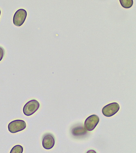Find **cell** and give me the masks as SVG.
Returning <instances> with one entry per match:
<instances>
[{
    "mask_svg": "<svg viewBox=\"0 0 136 153\" xmlns=\"http://www.w3.org/2000/svg\"><path fill=\"white\" fill-rule=\"evenodd\" d=\"M86 153H97V152L94 151V150H92V149H91V150H89Z\"/></svg>",
    "mask_w": 136,
    "mask_h": 153,
    "instance_id": "11",
    "label": "cell"
},
{
    "mask_svg": "<svg viewBox=\"0 0 136 153\" xmlns=\"http://www.w3.org/2000/svg\"><path fill=\"white\" fill-rule=\"evenodd\" d=\"M120 105L117 102H114L104 106L102 110L103 115L107 117L114 116L119 111Z\"/></svg>",
    "mask_w": 136,
    "mask_h": 153,
    "instance_id": "3",
    "label": "cell"
},
{
    "mask_svg": "<svg viewBox=\"0 0 136 153\" xmlns=\"http://www.w3.org/2000/svg\"><path fill=\"white\" fill-rule=\"evenodd\" d=\"M26 127V123L24 120H16L9 123L8 125V129L11 133L14 134L24 130Z\"/></svg>",
    "mask_w": 136,
    "mask_h": 153,
    "instance_id": "2",
    "label": "cell"
},
{
    "mask_svg": "<svg viewBox=\"0 0 136 153\" xmlns=\"http://www.w3.org/2000/svg\"><path fill=\"white\" fill-rule=\"evenodd\" d=\"M23 147L19 145H16L11 149L10 153H23Z\"/></svg>",
    "mask_w": 136,
    "mask_h": 153,
    "instance_id": "9",
    "label": "cell"
},
{
    "mask_svg": "<svg viewBox=\"0 0 136 153\" xmlns=\"http://www.w3.org/2000/svg\"><path fill=\"white\" fill-rule=\"evenodd\" d=\"M119 1L121 6L126 9L130 8L133 5V0H120Z\"/></svg>",
    "mask_w": 136,
    "mask_h": 153,
    "instance_id": "8",
    "label": "cell"
},
{
    "mask_svg": "<svg viewBox=\"0 0 136 153\" xmlns=\"http://www.w3.org/2000/svg\"><path fill=\"white\" fill-rule=\"evenodd\" d=\"M40 108V103L38 100L33 99L30 100L23 107V114L25 116H30L35 113Z\"/></svg>",
    "mask_w": 136,
    "mask_h": 153,
    "instance_id": "1",
    "label": "cell"
},
{
    "mask_svg": "<svg viewBox=\"0 0 136 153\" xmlns=\"http://www.w3.org/2000/svg\"><path fill=\"white\" fill-rule=\"evenodd\" d=\"M100 122V118L97 115L89 116L84 122V128L87 131H90L94 130Z\"/></svg>",
    "mask_w": 136,
    "mask_h": 153,
    "instance_id": "5",
    "label": "cell"
},
{
    "mask_svg": "<svg viewBox=\"0 0 136 153\" xmlns=\"http://www.w3.org/2000/svg\"><path fill=\"white\" fill-rule=\"evenodd\" d=\"M4 50L1 47H0V62L2 61L3 59V56L4 55Z\"/></svg>",
    "mask_w": 136,
    "mask_h": 153,
    "instance_id": "10",
    "label": "cell"
},
{
    "mask_svg": "<svg viewBox=\"0 0 136 153\" xmlns=\"http://www.w3.org/2000/svg\"><path fill=\"white\" fill-rule=\"evenodd\" d=\"M55 140L53 135L50 133L45 134L42 139V146L45 149L50 150L54 147Z\"/></svg>",
    "mask_w": 136,
    "mask_h": 153,
    "instance_id": "6",
    "label": "cell"
},
{
    "mask_svg": "<svg viewBox=\"0 0 136 153\" xmlns=\"http://www.w3.org/2000/svg\"><path fill=\"white\" fill-rule=\"evenodd\" d=\"M27 16V12L23 9H20L16 12L13 16V23L15 26L20 27L23 25Z\"/></svg>",
    "mask_w": 136,
    "mask_h": 153,
    "instance_id": "4",
    "label": "cell"
},
{
    "mask_svg": "<svg viewBox=\"0 0 136 153\" xmlns=\"http://www.w3.org/2000/svg\"><path fill=\"white\" fill-rule=\"evenodd\" d=\"M1 10H0V16H1Z\"/></svg>",
    "mask_w": 136,
    "mask_h": 153,
    "instance_id": "12",
    "label": "cell"
},
{
    "mask_svg": "<svg viewBox=\"0 0 136 153\" xmlns=\"http://www.w3.org/2000/svg\"><path fill=\"white\" fill-rule=\"evenodd\" d=\"M72 134L74 137H81L86 134L87 131L83 126H78L72 129Z\"/></svg>",
    "mask_w": 136,
    "mask_h": 153,
    "instance_id": "7",
    "label": "cell"
}]
</instances>
